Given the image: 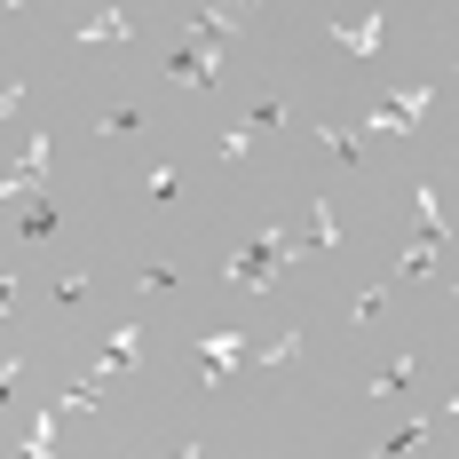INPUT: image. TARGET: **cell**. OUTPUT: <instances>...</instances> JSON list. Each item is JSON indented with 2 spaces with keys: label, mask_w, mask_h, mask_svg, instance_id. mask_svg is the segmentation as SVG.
Returning <instances> with one entry per match:
<instances>
[{
  "label": "cell",
  "mask_w": 459,
  "mask_h": 459,
  "mask_svg": "<svg viewBox=\"0 0 459 459\" xmlns=\"http://www.w3.org/2000/svg\"><path fill=\"white\" fill-rule=\"evenodd\" d=\"M285 262H293V238H277V230H254V238L230 254V285H270Z\"/></svg>",
  "instance_id": "obj_1"
},
{
  "label": "cell",
  "mask_w": 459,
  "mask_h": 459,
  "mask_svg": "<svg viewBox=\"0 0 459 459\" xmlns=\"http://www.w3.org/2000/svg\"><path fill=\"white\" fill-rule=\"evenodd\" d=\"M214 72H222V56H214V48H198L190 32L167 48V80H175V88H214Z\"/></svg>",
  "instance_id": "obj_2"
},
{
  "label": "cell",
  "mask_w": 459,
  "mask_h": 459,
  "mask_svg": "<svg viewBox=\"0 0 459 459\" xmlns=\"http://www.w3.org/2000/svg\"><path fill=\"white\" fill-rule=\"evenodd\" d=\"M230 365H246V341H238V333H206V341H198V388H222Z\"/></svg>",
  "instance_id": "obj_3"
},
{
  "label": "cell",
  "mask_w": 459,
  "mask_h": 459,
  "mask_svg": "<svg viewBox=\"0 0 459 459\" xmlns=\"http://www.w3.org/2000/svg\"><path fill=\"white\" fill-rule=\"evenodd\" d=\"M8 214H16V238H24V246H48V238L64 230L56 198H24V206H8Z\"/></svg>",
  "instance_id": "obj_4"
},
{
  "label": "cell",
  "mask_w": 459,
  "mask_h": 459,
  "mask_svg": "<svg viewBox=\"0 0 459 459\" xmlns=\"http://www.w3.org/2000/svg\"><path fill=\"white\" fill-rule=\"evenodd\" d=\"M111 40H135V16H127V8H95V16H80V48H111Z\"/></svg>",
  "instance_id": "obj_5"
},
{
  "label": "cell",
  "mask_w": 459,
  "mask_h": 459,
  "mask_svg": "<svg viewBox=\"0 0 459 459\" xmlns=\"http://www.w3.org/2000/svg\"><path fill=\"white\" fill-rule=\"evenodd\" d=\"M190 40L222 56V40H238V8H206V16H190Z\"/></svg>",
  "instance_id": "obj_6"
},
{
  "label": "cell",
  "mask_w": 459,
  "mask_h": 459,
  "mask_svg": "<svg viewBox=\"0 0 459 459\" xmlns=\"http://www.w3.org/2000/svg\"><path fill=\"white\" fill-rule=\"evenodd\" d=\"M380 32H388V16H380V8H365V16H349V24H341V48H349V56H372V48H380Z\"/></svg>",
  "instance_id": "obj_7"
},
{
  "label": "cell",
  "mask_w": 459,
  "mask_h": 459,
  "mask_svg": "<svg viewBox=\"0 0 459 459\" xmlns=\"http://www.w3.org/2000/svg\"><path fill=\"white\" fill-rule=\"evenodd\" d=\"M412 214H420V246H444L452 238V222L436 214V190H412Z\"/></svg>",
  "instance_id": "obj_8"
},
{
  "label": "cell",
  "mask_w": 459,
  "mask_h": 459,
  "mask_svg": "<svg viewBox=\"0 0 459 459\" xmlns=\"http://www.w3.org/2000/svg\"><path fill=\"white\" fill-rule=\"evenodd\" d=\"M254 365H262V372H285V365H301V333H277V341L262 349V357H254Z\"/></svg>",
  "instance_id": "obj_9"
},
{
  "label": "cell",
  "mask_w": 459,
  "mask_h": 459,
  "mask_svg": "<svg viewBox=\"0 0 459 459\" xmlns=\"http://www.w3.org/2000/svg\"><path fill=\"white\" fill-rule=\"evenodd\" d=\"M95 404H103V380H80V388L56 396V412H95Z\"/></svg>",
  "instance_id": "obj_10"
},
{
  "label": "cell",
  "mask_w": 459,
  "mask_h": 459,
  "mask_svg": "<svg viewBox=\"0 0 459 459\" xmlns=\"http://www.w3.org/2000/svg\"><path fill=\"white\" fill-rule=\"evenodd\" d=\"M135 127H143L135 103H119V111H103V119H95V135H135Z\"/></svg>",
  "instance_id": "obj_11"
},
{
  "label": "cell",
  "mask_w": 459,
  "mask_h": 459,
  "mask_svg": "<svg viewBox=\"0 0 459 459\" xmlns=\"http://www.w3.org/2000/svg\"><path fill=\"white\" fill-rule=\"evenodd\" d=\"M404 380H412V357H396V365H388V372H372V396H396Z\"/></svg>",
  "instance_id": "obj_12"
},
{
  "label": "cell",
  "mask_w": 459,
  "mask_h": 459,
  "mask_svg": "<svg viewBox=\"0 0 459 459\" xmlns=\"http://www.w3.org/2000/svg\"><path fill=\"white\" fill-rule=\"evenodd\" d=\"M175 190H183V175H175V167H159V175H151V206H175Z\"/></svg>",
  "instance_id": "obj_13"
},
{
  "label": "cell",
  "mask_w": 459,
  "mask_h": 459,
  "mask_svg": "<svg viewBox=\"0 0 459 459\" xmlns=\"http://www.w3.org/2000/svg\"><path fill=\"white\" fill-rule=\"evenodd\" d=\"M428 262H436V246H412V254H396V277H428Z\"/></svg>",
  "instance_id": "obj_14"
},
{
  "label": "cell",
  "mask_w": 459,
  "mask_h": 459,
  "mask_svg": "<svg viewBox=\"0 0 459 459\" xmlns=\"http://www.w3.org/2000/svg\"><path fill=\"white\" fill-rule=\"evenodd\" d=\"M135 285H143V293H167V285H175V270H167V262H151V270H135Z\"/></svg>",
  "instance_id": "obj_15"
},
{
  "label": "cell",
  "mask_w": 459,
  "mask_h": 459,
  "mask_svg": "<svg viewBox=\"0 0 459 459\" xmlns=\"http://www.w3.org/2000/svg\"><path fill=\"white\" fill-rule=\"evenodd\" d=\"M8 459H48V444H24V452H8Z\"/></svg>",
  "instance_id": "obj_16"
},
{
  "label": "cell",
  "mask_w": 459,
  "mask_h": 459,
  "mask_svg": "<svg viewBox=\"0 0 459 459\" xmlns=\"http://www.w3.org/2000/svg\"><path fill=\"white\" fill-rule=\"evenodd\" d=\"M444 412H452V420H459V388H452V396H444Z\"/></svg>",
  "instance_id": "obj_17"
},
{
  "label": "cell",
  "mask_w": 459,
  "mask_h": 459,
  "mask_svg": "<svg viewBox=\"0 0 459 459\" xmlns=\"http://www.w3.org/2000/svg\"><path fill=\"white\" fill-rule=\"evenodd\" d=\"M175 459H206V452H198V444H183V452H175Z\"/></svg>",
  "instance_id": "obj_18"
}]
</instances>
